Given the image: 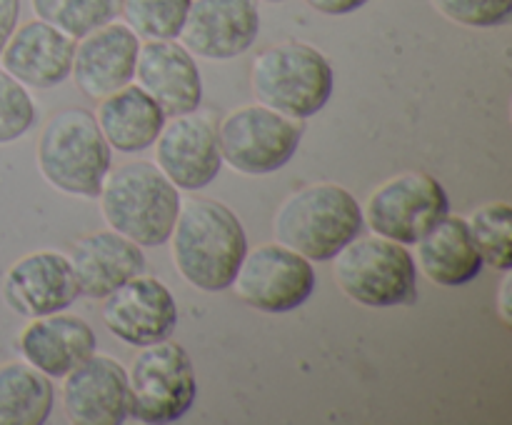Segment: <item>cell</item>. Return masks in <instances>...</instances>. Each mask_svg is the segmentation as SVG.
<instances>
[{
  "mask_svg": "<svg viewBox=\"0 0 512 425\" xmlns=\"http://www.w3.org/2000/svg\"><path fill=\"white\" fill-rule=\"evenodd\" d=\"M128 373V418L148 425L175 423L195 403L198 380L188 350L165 338L140 348Z\"/></svg>",
  "mask_w": 512,
  "mask_h": 425,
  "instance_id": "52a82bcc",
  "label": "cell"
},
{
  "mask_svg": "<svg viewBox=\"0 0 512 425\" xmlns=\"http://www.w3.org/2000/svg\"><path fill=\"white\" fill-rule=\"evenodd\" d=\"M315 283L313 263L275 240L245 250L230 288L250 308L283 315L300 308L313 295Z\"/></svg>",
  "mask_w": 512,
  "mask_h": 425,
  "instance_id": "30bf717a",
  "label": "cell"
},
{
  "mask_svg": "<svg viewBox=\"0 0 512 425\" xmlns=\"http://www.w3.org/2000/svg\"><path fill=\"white\" fill-rule=\"evenodd\" d=\"M133 80L163 108L168 118L193 113L203 103V80L195 55H190L178 40L140 43Z\"/></svg>",
  "mask_w": 512,
  "mask_h": 425,
  "instance_id": "2e32d148",
  "label": "cell"
},
{
  "mask_svg": "<svg viewBox=\"0 0 512 425\" xmlns=\"http://www.w3.org/2000/svg\"><path fill=\"white\" fill-rule=\"evenodd\" d=\"M68 260L78 293L90 300H103L130 278L145 273L143 248L110 228L75 240Z\"/></svg>",
  "mask_w": 512,
  "mask_h": 425,
  "instance_id": "ffe728a7",
  "label": "cell"
},
{
  "mask_svg": "<svg viewBox=\"0 0 512 425\" xmlns=\"http://www.w3.org/2000/svg\"><path fill=\"white\" fill-rule=\"evenodd\" d=\"M338 288L368 308H398L418 298V265L408 245L383 235L353 238L333 258Z\"/></svg>",
  "mask_w": 512,
  "mask_h": 425,
  "instance_id": "8992f818",
  "label": "cell"
},
{
  "mask_svg": "<svg viewBox=\"0 0 512 425\" xmlns=\"http://www.w3.org/2000/svg\"><path fill=\"white\" fill-rule=\"evenodd\" d=\"M443 18L465 28H498L512 15V0H430Z\"/></svg>",
  "mask_w": 512,
  "mask_h": 425,
  "instance_id": "83f0119b",
  "label": "cell"
},
{
  "mask_svg": "<svg viewBox=\"0 0 512 425\" xmlns=\"http://www.w3.org/2000/svg\"><path fill=\"white\" fill-rule=\"evenodd\" d=\"M53 380L25 360L0 365V425H43L53 413Z\"/></svg>",
  "mask_w": 512,
  "mask_h": 425,
  "instance_id": "603a6c76",
  "label": "cell"
},
{
  "mask_svg": "<svg viewBox=\"0 0 512 425\" xmlns=\"http://www.w3.org/2000/svg\"><path fill=\"white\" fill-rule=\"evenodd\" d=\"M35 15L73 40L93 33L118 15V0H30Z\"/></svg>",
  "mask_w": 512,
  "mask_h": 425,
  "instance_id": "d4e9b609",
  "label": "cell"
},
{
  "mask_svg": "<svg viewBox=\"0 0 512 425\" xmlns=\"http://www.w3.org/2000/svg\"><path fill=\"white\" fill-rule=\"evenodd\" d=\"M415 265L443 288L470 283L483 270V258L470 238L468 220L460 215H443L423 238L415 243Z\"/></svg>",
  "mask_w": 512,
  "mask_h": 425,
  "instance_id": "44dd1931",
  "label": "cell"
},
{
  "mask_svg": "<svg viewBox=\"0 0 512 425\" xmlns=\"http://www.w3.org/2000/svg\"><path fill=\"white\" fill-rule=\"evenodd\" d=\"M303 120L265 105H243L223 118L218 145L223 163L243 175H270L293 160L303 140Z\"/></svg>",
  "mask_w": 512,
  "mask_h": 425,
  "instance_id": "ba28073f",
  "label": "cell"
},
{
  "mask_svg": "<svg viewBox=\"0 0 512 425\" xmlns=\"http://www.w3.org/2000/svg\"><path fill=\"white\" fill-rule=\"evenodd\" d=\"M80 298L68 255L58 250H35L8 268L3 280V300L23 318L68 310Z\"/></svg>",
  "mask_w": 512,
  "mask_h": 425,
  "instance_id": "5bb4252c",
  "label": "cell"
},
{
  "mask_svg": "<svg viewBox=\"0 0 512 425\" xmlns=\"http://www.w3.org/2000/svg\"><path fill=\"white\" fill-rule=\"evenodd\" d=\"M20 0H0V53L10 40L13 30L18 28Z\"/></svg>",
  "mask_w": 512,
  "mask_h": 425,
  "instance_id": "f1b7e54d",
  "label": "cell"
},
{
  "mask_svg": "<svg viewBox=\"0 0 512 425\" xmlns=\"http://www.w3.org/2000/svg\"><path fill=\"white\" fill-rule=\"evenodd\" d=\"M138 50V35L125 23L110 20L75 43L70 75L80 93L100 100L133 83Z\"/></svg>",
  "mask_w": 512,
  "mask_h": 425,
  "instance_id": "9a60e30c",
  "label": "cell"
},
{
  "mask_svg": "<svg viewBox=\"0 0 512 425\" xmlns=\"http://www.w3.org/2000/svg\"><path fill=\"white\" fill-rule=\"evenodd\" d=\"M258 33V0H190L178 40L198 58L233 60L253 48Z\"/></svg>",
  "mask_w": 512,
  "mask_h": 425,
  "instance_id": "4fadbf2b",
  "label": "cell"
},
{
  "mask_svg": "<svg viewBox=\"0 0 512 425\" xmlns=\"http://www.w3.org/2000/svg\"><path fill=\"white\" fill-rule=\"evenodd\" d=\"M100 315L115 338L143 348L173 335L178 303L163 280L140 273L105 295Z\"/></svg>",
  "mask_w": 512,
  "mask_h": 425,
  "instance_id": "8fae6325",
  "label": "cell"
},
{
  "mask_svg": "<svg viewBox=\"0 0 512 425\" xmlns=\"http://www.w3.org/2000/svg\"><path fill=\"white\" fill-rule=\"evenodd\" d=\"M60 393L70 423L120 425L128 420V373L108 355L93 353L70 370Z\"/></svg>",
  "mask_w": 512,
  "mask_h": 425,
  "instance_id": "e0dca14e",
  "label": "cell"
},
{
  "mask_svg": "<svg viewBox=\"0 0 512 425\" xmlns=\"http://www.w3.org/2000/svg\"><path fill=\"white\" fill-rule=\"evenodd\" d=\"M363 223L375 235L400 245H415L443 215L450 213V200L440 180L410 170L385 180L365 200Z\"/></svg>",
  "mask_w": 512,
  "mask_h": 425,
  "instance_id": "9c48e42d",
  "label": "cell"
},
{
  "mask_svg": "<svg viewBox=\"0 0 512 425\" xmlns=\"http://www.w3.org/2000/svg\"><path fill=\"white\" fill-rule=\"evenodd\" d=\"M250 88L265 108L295 120H308L333 98L335 73L318 48L300 40H285L255 55L250 65Z\"/></svg>",
  "mask_w": 512,
  "mask_h": 425,
  "instance_id": "277c9868",
  "label": "cell"
},
{
  "mask_svg": "<svg viewBox=\"0 0 512 425\" xmlns=\"http://www.w3.org/2000/svg\"><path fill=\"white\" fill-rule=\"evenodd\" d=\"M275 240L310 263L333 260L363 230V208L348 188L315 183L283 200L273 220Z\"/></svg>",
  "mask_w": 512,
  "mask_h": 425,
  "instance_id": "3957f363",
  "label": "cell"
},
{
  "mask_svg": "<svg viewBox=\"0 0 512 425\" xmlns=\"http://www.w3.org/2000/svg\"><path fill=\"white\" fill-rule=\"evenodd\" d=\"M265 3H285V0H265Z\"/></svg>",
  "mask_w": 512,
  "mask_h": 425,
  "instance_id": "1f68e13d",
  "label": "cell"
},
{
  "mask_svg": "<svg viewBox=\"0 0 512 425\" xmlns=\"http://www.w3.org/2000/svg\"><path fill=\"white\" fill-rule=\"evenodd\" d=\"M190 0H118L125 25L143 40H178Z\"/></svg>",
  "mask_w": 512,
  "mask_h": 425,
  "instance_id": "484cf974",
  "label": "cell"
},
{
  "mask_svg": "<svg viewBox=\"0 0 512 425\" xmlns=\"http://www.w3.org/2000/svg\"><path fill=\"white\" fill-rule=\"evenodd\" d=\"M305 3L323 15H350L370 0H305Z\"/></svg>",
  "mask_w": 512,
  "mask_h": 425,
  "instance_id": "f546056e",
  "label": "cell"
},
{
  "mask_svg": "<svg viewBox=\"0 0 512 425\" xmlns=\"http://www.w3.org/2000/svg\"><path fill=\"white\" fill-rule=\"evenodd\" d=\"M93 115L103 138L118 153H143L153 148L155 138L168 120L163 108L135 83L100 98Z\"/></svg>",
  "mask_w": 512,
  "mask_h": 425,
  "instance_id": "7402d4cb",
  "label": "cell"
},
{
  "mask_svg": "<svg viewBox=\"0 0 512 425\" xmlns=\"http://www.w3.org/2000/svg\"><path fill=\"white\" fill-rule=\"evenodd\" d=\"M498 308L500 315H503L505 323H512V308H510V273H505L503 285H500V295H498Z\"/></svg>",
  "mask_w": 512,
  "mask_h": 425,
  "instance_id": "4dcf8cb0",
  "label": "cell"
},
{
  "mask_svg": "<svg viewBox=\"0 0 512 425\" xmlns=\"http://www.w3.org/2000/svg\"><path fill=\"white\" fill-rule=\"evenodd\" d=\"M153 145L155 165L178 190L208 188L223 168L218 128L198 110L165 120Z\"/></svg>",
  "mask_w": 512,
  "mask_h": 425,
  "instance_id": "7c38bea8",
  "label": "cell"
},
{
  "mask_svg": "<svg viewBox=\"0 0 512 425\" xmlns=\"http://www.w3.org/2000/svg\"><path fill=\"white\" fill-rule=\"evenodd\" d=\"M38 120L33 95L23 83L0 68V145L15 143L30 133Z\"/></svg>",
  "mask_w": 512,
  "mask_h": 425,
  "instance_id": "4316f807",
  "label": "cell"
},
{
  "mask_svg": "<svg viewBox=\"0 0 512 425\" xmlns=\"http://www.w3.org/2000/svg\"><path fill=\"white\" fill-rule=\"evenodd\" d=\"M18 348L25 363L50 380H63L70 370L95 353L98 338L88 320L60 310L30 320L20 333Z\"/></svg>",
  "mask_w": 512,
  "mask_h": 425,
  "instance_id": "d6986e66",
  "label": "cell"
},
{
  "mask_svg": "<svg viewBox=\"0 0 512 425\" xmlns=\"http://www.w3.org/2000/svg\"><path fill=\"white\" fill-rule=\"evenodd\" d=\"M470 238L475 250L498 273L512 268V208L505 200L485 203L468 218Z\"/></svg>",
  "mask_w": 512,
  "mask_h": 425,
  "instance_id": "cb8c5ba5",
  "label": "cell"
},
{
  "mask_svg": "<svg viewBox=\"0 0 512 425\" xmlns=\"http://www.w3.org/2000/svg\"><path fill=\"white\" fill-rule=\"evenodd\" d=\"M75 40L45 20H30L13 30L0 53L5 73L25 88H55L70 78Z\"/></svg>",
  "mask_w": 512,
  "mask_h": 425,
  "instance_id": "ac0fdd59",
  "label": "cell"
},
{
  "mask_svg": "<svg viewBox=\"0 0 512 425\" xmlns=\"http://www.w3.org/2000/svg\"><path fill=\"white\" fill-rule=\"evenodd\" d=\"M98 198L110 230L140 248L168 243L180 210V193L155 163L130 160L110 168Z\"/></svg>",
  "mask_w": 512,
  "mask_h": 425,
  "instance_id": "7a4b0ae2",
  "label": "cell"
},
{
  "mask_svg": "<svg viewBox=\"0 0 512 425\" xmlns=\"http://www.w3.org/2000/svg\"><path fill=\"white\" fill-rule=\"evenodd\" d=\"M113 148L98 120L85 108H65L43 125L38 138V170L53 188L78 198H98L110 170Z\"/></svg>",
  "mask_w": 512,
  "mask_h": 425,
  "instance_id": "5b68a950",
  "label": "cell"
},
{
  "mask_svg": "<svg viewBox=\"0 0 512 425\" xmlns=\"http://www.w3.org/2000/svg\"><path fill=\"white\" fill-rule=\"evenodd\" d=\"M168 240L180 278L203 293L228 290L248 250V235L238 215L210 198L180 200Z\"/></svg>",
  "mask_w": 512,
  "mask_h": 425,
  "instance_id": "6da1fadb",
  "label": "cell"
}]
</instances>
